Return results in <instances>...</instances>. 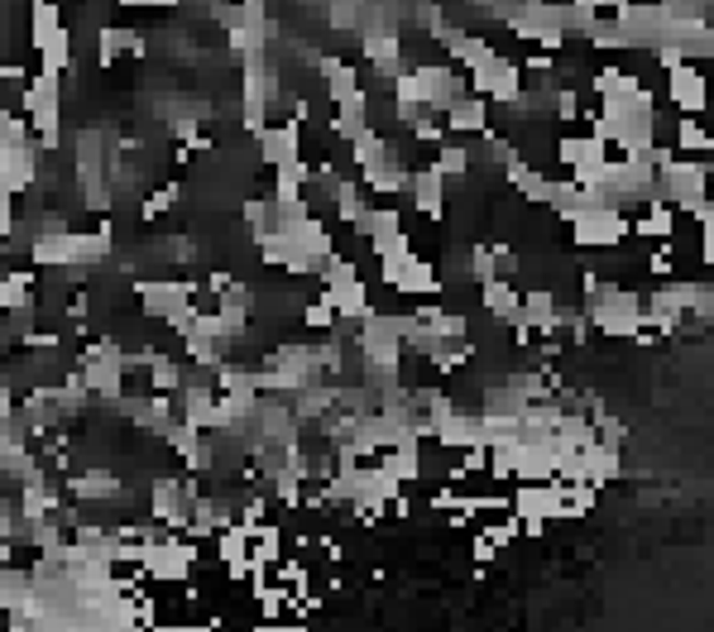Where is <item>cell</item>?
Wrapping results in <instances>:
<instances>
[{
    "mask_svg": "<svg viewBox=\"0 0 714 632\" xmlns=\"http://www.w3.org/2000/svg\"><path fill=\"white\" fill-rule=\"evenodd\" d=\"M580 312L590 316V331H600L609 340H633L643 331V293L614 283V278H604L600 293L590 302H580Z\"/></svg>",
    "mask_w": 714,
    "mask_h": 632,
    "instance_id": "obj_1",
    "label": "cell"
},
{
    "mask_svg": "<svg viewBox=\"0 0 714 632\" xmlns=\"http://www.w3.org/2000/svg\"><path fill=\"white\" fill-rule=\"evenodd\" d=\"M465 82H470V92H475V96H484V101H494V106H508V101H518V92L528 87L523 68H518L513 58H504L499 48H494V53L484 58L480 68H470V72H465Z\"/></svg>",
    "mask_w": 714,
    "mask_h": 632,
    "instance_id": "obj_2",
    "label": "cell"
},
{
    "mask_svg": "<svg viewBox=\"0 0 714 632\" xmlns=\"http://www.w3.org/2000/svg\"><path fill=\"white\" fill-rule=\"evenodd\" d=\"M566 226H571V240L580 250H619L628 240V216L609 202L590 206V211H576Z\"/></svg>",
    "mask_w": 714,
    "mask_h": 632,
    "instance_id": "obj_3",
    "label": "cell"
},
{
    "mask_svg": "<svg viewBox=\"0 0 714 632\" xmlns=\"http://www.w3.org/2000/svg\"><path fill=\"white\" fill-rule=\"evenodd\" d=\"M379 278L394 288V293H403V297H437L441 293L437 264L422 259L417 250L403 254V259H394V264H379Z\"/></svg>",
    "mask_w": 714,
    "mask_h": 632,
    "instance_id": "obj_4",
    "label": "cell"
},
{
    "mask_svg": "<svg viewBox=\"0 0 714 632\" xmlns=\"http://www.w3.org/2000/svg\"><path fill=\"white\" fill-rule=\"evenodd\" d=\"M413 72H417L422 106H427V111H446V106H451L456 96H465V92H470L465 72L456 68V63H413Z\"/></svg>",
    "mask_w": 714,
    "mask_h": 632,
    "instance_id": "obj_5",
    "label": "cell"
},
{
    "mask_svg": "<svg viewBox=\"0 0 714 632\" xmlns=\"http://www.w3.org/2000/svg\"><path fill=\"white\" fill-rule=\"evenodd\" d=\"M254 139H259V158H264L269 168L302 158V125H298V120H278V125H264Z\"/></svg>",
    "mask_w": 714,
    "mask_h": 632,
    "instance_id": "obj_6",
    "label": "cell"
},
{
    "mask_svg": "<svg viewBox=\"0 0 714 632\" xmlns=\"http://www.w3.org/2000/svg\"><path fill=\"white\" fill-rule=\"evenodd\" d=\"M667 96L681 116H705V77H700V63H681L667 72Z\"/></svg>",
    "mask_w": 714,
    "mask_h": 632,
    "instance_id": "obj_7",
    "label": "cell"
},
{
    "mask_svg": "<svg viewBox=\"0 0 714 632\" xmlns=\"http://www.w3.org/2000/svg\"><path fill=\"white\" fill-rule=\"evenodd\" d=\"M441 120H446V135H484V130H489V101L475 92H465L446 106Z\"/></svg>",
    "mask_w": 714,
    "mask_h": 632,
    "instance_id": "obj_8",
    "label": "cell"
},
{
    "mask_svg": "<svg viewBox=\"0 0 714 632\" xmlns=\"http://www.w3.org/2000/svg\"><path fill=\"white\" fill-rule=\"evenodd\" d=\"M408 202H413L427 221H441V216H446V178L432 163L417 168V173L408 178Z\"/></svg>",
    "mask_w": 714,
    "mask_h": 632,
    "instance_id": "obj_9",
    "label": "cell"
},
{
    "mask_svg": "<svg viewBox=\"0 0 714 632\" xmlns=\"http://www.w3.org/2000/svg\"><path fill=\"white\" fill-rule=\"evenodd\" d=\"M480 302H484V312H489L499 326H513L518 312H523V293L513 288V278H484V283H480Z\"/></svg>",
    "mask_w": 714,
    "mask_h": 632,
    "instance_id": "obj_10",
    "label": "cell"
},
{
    "mask_svg": "<svg viewBox=\"0 0 714 632\" xmlns=\"http://www.w3.org/2000/svg\"><path fill=\"white\" fill-rule=\"evenodd\" d=\"M518 321L532 326L537 336H556V321H561V297H556L552 288H528Z\"/></svg>",
    "mask_w": 714,
    "mask_h": 632,
    "instance_id": "obj_11",
    "label": "cell"
},
{
    "mask_svg": "<svg viewBox=\"0 0 714 632\" xmlns=\"http://www.w3.org/2000/svg\"><path fill=\"white\" fill-rule=\"evenodd\" d=\"M552 10H556V24H561L566 39H571V34H585L590 24L600 20L595 0H552Z\"/></svg>",
    "mask_w": 714,
    "mask_h": 632,
    "instance_id": "obj_12",
    "label": "cell"
},
{
    "mask_svg": "<svg viewBox=\"0 0 714 632\" xmlns=\"http://www.w3.org/2000/svg\"><path fill=\"white\" fill-rule=\"evenodd\" d=\"M676 154H695V158H710L714 149V139L705 135V125H700V116H681L676 120V144H671Z\"/></svg>",
    "mask_w": 714,
    "mask_h": 632,
    "instance_id": "obj_13",
    "label": "cell"
},
{
    "mask_svg": "<svg viewBox=\"0 0 714 632\" xmlns=\"http://www.w3.org/2000/svg\"><path fill=\"white\" fill-rule=\"evenodd\" d=\"M470 163H475V154H470L465 144H437V158H432V168H437L441 178H465Z\"/></svg>",
    "mask_w": 714,
    "mask_h": 632,
    "instance_id": "obj_14",
    "label": "cell"
},
{
    "mask_svg": "<svg viewBox=\"0 0 714 632\" xmlns=\"http://www.w3.org/2000/svg\"><path fill=\"white\" fill-rule=\"evenodd\" d=\"M302 321H307L312 331H336V307L326 302V293H322L317 302H307V307H302Z\"/></svg>",
    "mask_w": 714,
    "mask_h": 632,
    "instance_id": "obj_15",
    "label": "cell"
},
{
    "mask_svg": "<svg viewBox=\"0 0 714 632\" xmlns=\"http://www.w3.org/2000/svg\"><path fill=\"white\" fill-rule=\"evenodd\" d=\"M494 556H499V546H494L489 537H484V532H475V561L484 566V561H494Z\"/></svg>",
    "mask_w": 714,
    "mask_h": 632,
    "instance_id": "obj_16",
    "label": "cell"
}]
</instances>
